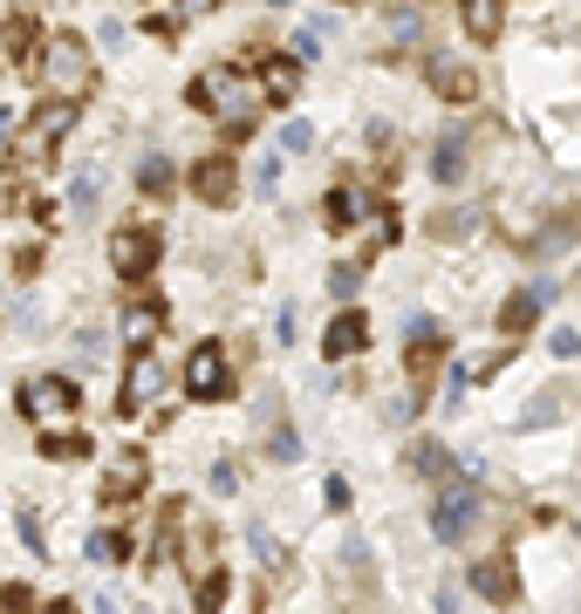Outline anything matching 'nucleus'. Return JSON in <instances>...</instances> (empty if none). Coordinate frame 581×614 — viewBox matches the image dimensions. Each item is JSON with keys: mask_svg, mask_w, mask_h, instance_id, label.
<instances>
[{"mask_svg": "<svg viewBox=\"0 0 581 614\" xmlns=\"http://www.w3.org/2000/svg\"><path fill=\"white\" fill-rule=\"evenodd\" d=\"M191 103L212 110V123H219V131H232V137L253 123V90L240 82V69H206L199 82H191Z\"/></svg>", "mask_w": 581, "mask_h": 614, "instance_id": "f257e3e1", "label": "nucleus"}, {"mask_svg": "<svg viewBox=\"0 0 581 614\" xmlns=\"http://www.w3.org/2000/svg\"><path fill=\"white\" fill-rule=\"evenodd\" d=\"M42 90L49 96H90L96 90V69H90V49L75 34H49V49H42Z\"/></svg>", "mask_w": 581, "mask_h": 614, "instance_id": "f03ea898", "label": "nucleus"}, {"mask_svg": "<svg viewBox=\"0 0 581 614\" xmlns=\"http://www.w3.org/2000/svg\"><path fill=\"white\" fill-rule=\"evenodd\" d=\"M69 123H75V103H69V96H55L42 116L28 123V131H14V164H21V171H42V164L55 157V144L69 137Z\"/></svg>", "mask_w": 581, "mask_h": 614, "instance_id": "7ed1b4c3", "label": "nucleus"}, {"mask_svg": "<svg viewBox=\"0 0 581 614\" xmlns=\"http://www.w3.org/2000/svg\"><path fill=\"white\" fill-rule=\"evenodd\" d=\"M75 403H83V396H75V383H69V376L21 383V409H28L34 424H69V417H75Z\"/></svg>", "mask_w": 581, "mask_h": 614, "instance_id": "20e7f679", "label": "nucleus"}, {"mask_svg": "<svg viewBox=\"0 0 581 614\" xmlns=\"http://www.w3.org/2000/svg\"><path fill=\"white\" fill-rule=\"evenodd\" d=\"M185 389L206 396V403L232 396V368H226V348H219V342H199V348H191V362H185Z\"/></svg>", "mask_w": 581, "mask_h": 614, "instance_id": "39448f33", "label": "nucleus"}, {"mask_svg": "<svg viewBox=\"0 0 581 614\" xmlns=\"http://www.w3.org/2000/svg\"><path fill=\"white\" fill-rule=\"evenodd\" d=\"M473 525H479V491L458 478V485H445V499L432 506V532H438V540H465Z\"/></svg>", "mask_w": 581, "mask_h": 614, "instance_id": "423d86ee", "label": "nucleus"}, {"mask_svg": "<svg viewBox=\"0 0 581 614\" xmlns=\"http://www.w3.org/2000/svg\"><path fill=\"white\" fill-rule=\"evenodd\" d=\"M158 260V232L151 226H124L110 239V267H116V280H144V267Z\"/></svg>", "mask_w": 581, "mask_h": 614, "instance_id": "0eeeda50", "label": "nucleus"}, {"mask_svg": "<svg viewBox=\"0 0 581 614\" xmlns=\"http://www.w3.org/2000/svg\"><path fill=\"white\" fill-rule=\"evenodd\" d=\"M424 82H432L445 103H473V96H479V75L465 69L458 55H424Z\"/></svg>", "mask_w": 581, "mask_h": 614, "instance_id": "6e6552de", "label": "nucleus"}, {"mask_svg": "<svg viewBox=\"0 0 581 614\" xmlns=\"http://www.w3.org/2000/svg\"><path fill=\"white\" fill-rule=\"evenodd\" d=\"M232 171H240L232 157H199V164H191V191H199L206 205H232V198H240V178H232Z\"/></svg>", "mask_w": 581, "mask_h": 614, "instance_id": "1a4fd4ad", "label": "nucleus"}, {"mask_svg": "<svg viewBox=\"0 0 581 614\" xmlns=\"http://www.w3.org/2000/svg\"><path fill=\"white\" fill-rule=\"evenodd\" d=\"M158 396H165V368H158V362H151V355L137 348V355H131V376H124V409L137 417V409H151Z\"/></svg>", "mask_w": 581, "mask_h": 614, "instance_id": "9d476101", "label": "nucleus"}, {"mask_svg": "<svg viewBox=\"0 0 581 614\" xmlns=\"http://www.w3.org/2000/svg\"><path fill=\"white\" fill-rule=\"evenodd\" d=\"M144 478H151V458H144V450H116V465H110V485H103V499H110V506H131L137 491H144Z\"/></svg>", "mask_w": 581, "mask_h": 614, "instance_id": "9b49d317", "label": "nucleus"}, {"mask_svg": "<svg viewBox=\"0 0 581 614\" xmlns=\"http://www.w3.org/2000/svg\"><path fill=\"white\" fill-rule=\"evenodd\" d=\"M473 594L479 601H513L520 594V573H513V560H473Z\"/></svg>", "mask_w": 581, "mask_h": 614, "instance_id": "f8f14e48", "label": "nucleus"}, {"mask_svg": "<svg viewBox=\"0 0 581 614\" xmlns=\"http://www.w3.org/2000/svg\"><path fill=\"white\" fill-rule=\"evenodd\" d=\"M363 342H370V321H363V314H335V321H329V335H322V348H329L335 362H342V355H356Z\"/></svg>", "mask_w": 581, "mask_h": 614, "instance_id": "ddd939ff", "label": "nucleus"}, {"mask_svg": "<svg viewBox=\"0 0 581 614\" xmlns=\"http://www.w3.org/2000/svg\"><path fill=\"white\" fill-rule=\"evenodd\" d=\"M432 178H438V185H458V178H465V137H458V131L432 144Z\"/></svg>", "mask_w": 581, "mask_h": 614, "instance_id": "4468645a", "label": "nucleus"}, {"mask_svg": "<svg viewBox=\"0 0 581 614\" xmlns=\"http://www.w3.org/2000/svg\"><path fill=\"white\" fill-rule=\"evenodd\" d=\"M465 8V28H473L479 41H492L499 28H507V8H499V0H458Z\"/></svg>", "mask_w": 581, "mask_h": 614, "instance_id": "2eb2a0df", "label": "nucleus"}, {"mask_svg": "<svg viewBox=\"0 0 581 614\" xmlns=\"http://www.w3.org/2000/svg\"><path fill=\"white\" fill-rule=\"evenodd\" d=\"M411 471H417V478H452L458 465H452V450H445V444H432V437H424V444L411 450Z\"/></svg>", "mask_w": 581, "mask_h": 614, "instance_id": "dca6fc26", "label": "nucleus"}, {"mask_svg": "<svg viewBox=\"0 0 581 614\" xmlns=\"http://www.w3.org/2000/svg\"><path fill=\"white\" fill-rule=\"evenodd\" d=\"M260 90H267V103H288V96L301 90V69H294V62H267V75H260Z\"/></svg>", "mask_w": 581, "mask_h": 614, "instance_id": "f3484780", "label": "nucleus"}, {"mask_svg": "<svg viewBox=\"0 0 581 614\" xmlns=\"http://www.w3.org/2000/svg\"><path fill=\"white\" fill-rule=\"evenodd\" d=\"M151 335H158V308H144V301L124 308V342L131 348H151Z\"/></svg>", "mask_w": 581, "mask_h": 614, "instance_id": "a211bd4d", "label": "nucleus"}, {"mask_svg": "<svg viewBox=\"0 0 581 614\" xmlns=\"http://www.w3.org/2000/svg\"><path fill=\"white\" fill-rule=\"evenodd\" d=\"M574 239H581V232H574V219H554L548 232H540V239H533V260H554V253H568V246H574Z\"/></svg>", "mask_w": 581, "mask_h": 614, "instance_id": "6ab92c4d", "label": "nucleus"}, {"mask_svg": "<svg viewBox=\"0 0 581 614\" xmlns=\"http://www.w3.org/2000/svg\"><path fill=\"white\" fill-rule=\"evenodd\" d=\"M473 226H479V205H452V212H438V219H432V232H438V239H465Z\"/></svg>", "mask_w": 581, "mask_h": 614, "instance_id": "aec40b11", "label": "nucleus"}, {"mask_svg": "<svg viewBox=\"0 0 581 614\" xmlns=\"http://www.w3.org/2000/svg\"><path fill=\"white\" fill-rule=\"evenodd\" d=\"M137 191H144V198H158V191H172V164H165L158 150H151V157L137 164Z\"/></svg>", "mask_w": 581, "mask_h": 614, "instance_id": "412c9836", "label": "nucleus"}, {"mask_svg": "<svg viewBox=\"0 0 581 614\" xmlns=\"http://www.w3.org/2000/svg\"><path fill=\"white\" fill-rule=\"evenodd\" d=\"M96 566H116V560H131V547L124 540H116V532H90V547H83Z\"/></svg>", "mask_w": 581, "mask_h": 614, "instance_id": "4be33fe9", "label": "nucleus"}, {"mask_svg": "<svg viewBox=\"0 0 581 614\" xmlns=\"http://www.w3.org/2000/svg\"><path fill=\"white\" fill-rule=\"evenodd\" d=\"M267 458H274V465H294V458H301V437H294L288 424H274V430H267Z\"/></svg>", "mask_w": 581, "mask_h": 614, "instance_id": "5701e85b", "label": "nucleus"}, {"mask_svg": "<svg viewBox=\"0 0 581 614\" xmlns=\"http://www.w3.org/2000/svg\"><path fill=\"white\" fill-rule=\"evenodd\" d=\"M247 547L260 553V566H281V540H274L267 525H247Z\"/></svg>", "mask_w": 581, "mask_h": 614, "instance_id": "b1692460", "label": "nucleus"}, {"mask_svg": "<svg viewBox=\"0 0 581 614\" xmlns=\"http://www.w3.org/2000/svg\"><path fill=\"white\" fill-rule=\"evenodd\" d=\"M568 417V396H540V403H527V424H561Z\"/></svg>", "mask_w": 581, "mask_h": 614, "instance_id": "393cba45", "label": "nucleus"}, {"mask_svg": "<svg viewBox=\"0 0 581 614\" xmlns=\"http://www.w3.org/2000/svg\"><path fill=\"white\" fill-rule=\"evenodd\" d=\"M356 287H363V267H335L329 273V294L335 301H356Z\"/></svg>", "mask_w": 581, "mask_h": 614, "instance_id": "a878e982", "label": "nucleus"}, {"mask_svg": "<svg viewBox=\"0 0 581 614\" xmlns=\"http://www.w3.org/2000/svg\"><path fill=\"white\" fill-rule=\"evenodd\" d=\"M548 348H554V362H574V355H581V327H554Z\"/></svg>", "mask_w": 581, "mask_h": 614, "instance_id": "bb28decb", "label": "nucleus"}, {"mask_svg": "<svg viewBox=\"0 0 581 614\" xmlns=\"http://www.w3.org/2000/svg\"><path fill=\"white\" fill-rule=\"evenodd\" d=\"M322 212H329V226H356V198H349V191H329Z\"/></svg>", "mask_w": 581, "mask_h": 614, "instance_id": "cd10ccee", "label": "nucleus"}, {"mask_svg": "<svg viewBox=\"0 0 581 614\" xmlns=\"http://www.w3.org/2000/svg\"><path fill=\"white\" fill-rule=\"evenodd\" d=\"M49 450H55V458H83V450H90V444H83V437H75V430H55V437H49Z\"/></svg>", "mask_w": 581, "mask_h": 614, "instance_id": "c85d7f7f", "label": "nucleus"}, {"mask_svg": "<svg viewBox=\"0 0 581 614\" xmlns=\"http://www.w3.org/2000/svg\"><path fill=\"white\" fill-rule=\"evenodd\" d=\"M308 144H315V131H308V123L294 116V123H288V131H281V150H308Z\"/></svg>", "mask_w": 581, "mask_h": 614, "instance_id": "c756f323", "label": "nucleus"}, {"mask_svg": "<svg viewBox=\"0 0 581 614\" xmlns=\"http://www.w3.org/2000/svg\"><path fill=\"white\" fill-rule=\"evenodd\" d=\"M69 205H75V212H90V205H96V178H75L69 185Z\"/></svg>", "mask_w": 581, "mask_h": 614, "instance_id": "7c9ffc66", "label": "nucleus"}, {"mask_svg": "<svg viewBox=\"0 0 581 614\" xmlns=\"http://www.w3.org/2000/svg\"><path fill=\"white\" fill-rule=\"evenodd\" d=\"M540 301H533V287H527V294H513V308H507V327H527V314H533Z\"/></svg>", "mask_w": 581, "mask_h": 614, "instance_id": "2f4dec72", "label": "nucleus"}, {"mask_svg": "<svg viewBox=\"0 0 581 614\" xmlns=\"http://www.w3.org/2000/svg\"><path fill=\"white\" fill-rule=\"evenodd\" d=\"M322 499H329V512H349V478H329Z\"/></svg>", "mask_w": 581, "mask_h": 614, "instance_id": "473e14b6", "label": "nucleus"}, {"mask_svg": "<svg viewBox=\"0 0 581 614\" xmlns=\"http://www.w3.org/2000/svg\"><path fill=\"white\" fill-rule=\"evenodd\" d=\"M383 424H411V396H391V403H383Z\"/></svg>", "mask_w": 581, "mask_h": 614, "instance_id": "72a5a7b5", "label": "nucleus"}, {"mask_svg": "<svg viewBox=\"0 0 581 614\" xmlns=\"http://www.w3.org/2000/svg\"><path fill=\"white\" fill-rule=\"evenodd\" d=\"M232 485H240V471H232V465L219 458V465H212V491H232Z\"/></svg>", "mask_w": 581, "mask_h": 614, "instance_id": "f704fd0d", "label": "nucleus"}, {"mask_svg": "<svg viewBox=\"0 0 581 614\" xmlns=\"http://www.w3.org/2000/svg\"><path fill=\"white\" fill-rule=\"evenodd\" d=\"M219 0H178V14H212Z\"/></svg>", "mask_w": 581, "mask_h": 614, "instance_id": "c9c22d12", "label": "nucleus"}, {"mask_svg": "<svg viewBox=\"0 0 581 614\" xmlns=\"http://www.w3.org/2000/svg\"><path fill=\"white\" fill-rule=\"evenodd\" d=\"M8 137H14V110H8V103H0V144H8Z\"/></svg>", "mask_w": 581, "mask_h": 614, "instance_id": "e433bc0d", "label": "nucleus"}, {"mask_svg": "<svg viewBox=\"0 0 581 614\" xmlns=\"http://www.w3.org/2000/svg\"><path fill=\"white\" fill-rule=\"evenodd\" d=\"M267 8H288V0H267Z\"/></svg>", "mask_w": 581, "mask_h": 614, "instance_id": "4c0bfd02", "label": "nucleus"}]
</instances>
